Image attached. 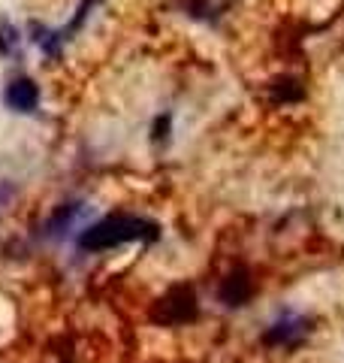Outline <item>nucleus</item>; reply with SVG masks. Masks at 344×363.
Instances as JSON below:
<instances>
[{
  "label": "nucleus",
  "mask_w": 344,
  "mask_h": 363,
  "mask_svg": "<svg viewBox=\"0 0 344 363\" xmlns=\"http://www.w3.org/2000/svg\"><path fill=\"white\" fill-rule=\"evenodd\" d=\"M160 236V227L139 215H109L79 236V248L85 252H106V248L124 245V242H154Z\"/></svg>",
  "instance_id": "nucleus-1"
},
{
  "label": "nucleus",
  "mask_w": 344,
  "mask_h": 363,
  "mask_svg": "<svg viewBox=\"0 0 344 363\" xmlns=\"http://www.w3.org/2000/svg\"><path fill=\"white\" fill-rule=\"evenodd\" d=\"M305 333V321L302 318H296V315H284L281 321H275L269 330H266V342L269 345H290V342H296Z\"/></svg>",
  "instance_id": "nucleus-4"
},
{
  "label": "nucleus",
  "mask_w": 344,
  "mask_h": 363,
  "mask_svg": "<svg viewBox=\"0 0 344 363\" xmlns=\"http://www.w3.org/2000/svg\"><path fill=\"white\" fill-rule=\"evenodd\" d=\"M4 104L9 109H16V112H33L40 104V88L33 79H25V76H18L13 79L6 88H4Z\"/></svg>",
  "instance_id": "nucleus-2"
},
{
  "label": "nucleus",
  "mask_w": 344,
  "mask_h": 363,
  "mask_svg": "<svg viewBox=\"0 0 344 363\" xmlns=\"http://www.w3.org/2000/svg\"><path fill=\"white\" fill-rule=\"evenodd\" d=\"M251 297V279L245 276L242 269L233 272L227 281H224V288H221V300L227 306H242L245 300Z\"/></svg>",
  "instance_id": "nucleus-5"
},
{
  "label": "nucleus",
  "mask_w": 344,
  "mask_h": 363,
  "mask_svg": "<svg viewBox=\"0 0 344 363\" xmlns=\"http://www.w3.org/2000/svg\"><path fill=\"white\" fill-rule=\"evenodd\" d=\"M193 315H197V303H193V294L188 288L169 294V297L160 303V312H157V318H160V321H166V324L190 321Z\"/></svg>",
  "instance_id": "nucleus-3"
}]
</instances>
